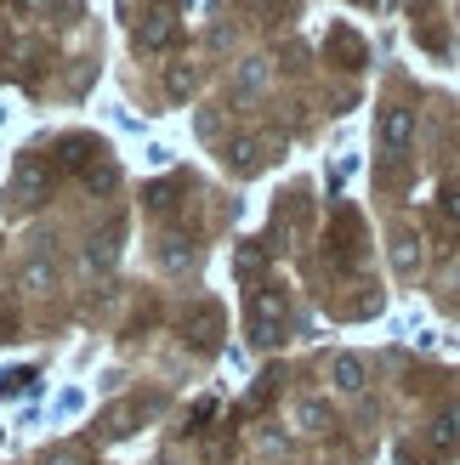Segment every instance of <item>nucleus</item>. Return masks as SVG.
<instances>
[{
    "label": "nucleus",
    "mask_w": 460,
    "mask_h": 465,
    "mask_svg": "<svg viewBox=\"0 0 460 465\" xmlns=\"http://www.w3.org/2000/svg\"><path fill=\"white\" fill-rule=\"evenodd\" d=\"M45 193H52V165L45 159H17V171L6 182L12 211H35V204H45Z\"/></svg>",
    "instance_id": "obj_1"
},
{
    "label": "nucleus",
    "mask_w": 460,
    "mask_h": 465,
    "mask_svg": "<svg viewBox=\"0 0 460 465\" xmlns=\"http://www.w3.org/2000/svg\"><path fill=\"white\" fill-rule=\"evenodd\" d=\"M279 335H285V301L273 290H256V295H250V341L273 346Z\"/></svg>",
    "instance_id": "obj_2"
},
{
    "label": "nucleus",
    "mask_w": 460,
    "mask_h": 465,
    "mask_svg": "<svg viewBox=\"0 0 460 465\" xmlns=\"http://www.w3.org/2000/svg\"><path fill=\"white\" fill-rule=\"evenodd\" d=\"M409 143H415V114H409V108H386L381 114V148L386 153H404Z\"/></svg>",
    "instance_id": "obj_3"
},
{
    "label": "nucleus",
    "mask_w": 460,
    "mask_h": 465,
    "mask_svg": "<svg viewBox=\"0 0 460 465\" xmlns=\"http://www.w3.org/2000/svg\"><path fill=\"white\" fill-rule=\"evenodd\" d=\"M154 262L165 267V272H188V267L199 262V244H194V239H182V232H171V239H159V244H154Z\"/></svg>",
    "instance_id": "obj_4"
},
{
    "label": "nucleus",
    "mask_w": 460,
    "mask_h": 465,
    "mask_svg": "<svg viewBox=\"0 0 460 465\" xmlns=\"http://www.w3.org/2000/svg\"><path fill=\"white\" fill-rule=\"evenodd\" d=\"M330 381H335V391H347V398H358V391L370 386V363H364V358H353V352H341V358H330Z\"/></svg>",
    "instance_id": "obj_5"
},
{
    "label": "nucleus",
    "mask_w": 460,
    "mask_h": 465,
    "mask_svg": "<svg viewBox=\"0 0 460 465\" xmlns=\"http://www.w3.org/2000/svg\"><path fill=\"white\" fill-rule=\"evenodd\" d=\"M426 443L438 449V454H455V449H460V403H449V409H438V414H432V426H426Z\"/></svg>",
    "instance_id": "obj_6"
},
{
    "label": "nucleus",
    "mask_w": 460,
    "mask_h": 465,
    "mask_svg": "<svg viewBox=\"0 0 460 465\" xmlns=\"http://www.w3.org/2000/svg\"><path fill=\"white\" fill-rule=\"evenodd\" d=\"M171 35H176V23H171L165 6H148L143 23H136V45H143V52H154V45H171Z\"/></svg>",
    "instance_id": "obj_7"
},
{
    "label": "nucleus",
    "mask_w": 460,
    "mask_h": 465,
    "mask_svg": "<svg viewBox=\"0 0 460 465\" xmlns=\"http://www.w3.org/2000/svg\"><path fill=\"white\" fill-rule=\"evenodd\" d=\"M114 255H120V244H114V232H97V239H85V267L91 272H108Z\"/></svg>",
    "instance_id": "obj_8"
},
{
    "label": "nucleus",
    "mask_w": 460,
    "mask_h": 465,
    "mask_svg": "<svg viewBox=\"0 0 460 465\" xmlns=\"http://www.w3.org/2000/svg\"><path fill=\"white\" fill-rule=\"evenodd\" d=\"M295 426H302V431H325L330 426V403L325 398H302V403H295Z\"/></svg>",
    "instance_id": "obj_9"
},
{
    "label": "nucleus",
    "mask_w": 460,
    "mask_h": 465,
    "mask_svg": "<svg viewBox=\"0 0 460 465\" xmlns=\"http://www.w3.org/2000/svg\"><path fill=\"white\" fill-rule=\"evenodd\" d=\"M23 284H29V290H52V284H57L52 262H23Z\"/></svg>",
    "instance_id": "obj_10"
},
{
    "label": "nucleus",
    "mask_w": 460,
    "mask_h": 465,
    "mask_svg": "<svg viewBox=\"0 0 460 465\" xmlns=\"http://www.w3.org/2000/svg\"><path fill=\"white\" fill-rule=\"evenodd\" d=\"M165 91H171V97H188V91H194V63H176L165 74Z\"/></svg>",
    "instance_id": "obj_11"
},
{
    "label": "nucleus",
    "mask_w": 460,
    "mask_h": 465,
    "mask_svg": "<svg viewBox=\"0 0 460 465\" xmlns=\"http://www.w3.org/2000/svg\"><path fill=\"white\" fill-rule=\"evenodd\" d=\"M57 165H63V171H80V165H85V143H68V148H57Z\"/></svg>",
    "instance_id": "obj_12"
},
{
    "label": "nucleus",
    "mask_w": 460,
    "mask_h": 465,
    "mask_svg": "<svg viewBox=\"0 0 460 465\" xmlns=\"http://www.w3.org/2000/svg\"><path fill=\"white\" fill-rule=\"evenodd\" d=\"M393 262H398L404 272H409V267H415V239H398V244H393Z\"/></svg>",
    "instance_id": "obj_13"
},
{
    "label": "nucleus",
    "mask_w": 460,
    "mask_h": 465,
    "mask_svg": "<svg viewBox=\"0 0 460 465\" xmlns=\"http://www.w3.org/2000/svg\"><path fill=\"white\" fill-rule=\"evenodd\" d=\"M438 211H444L449 222H460V188H444V199H438Z\"/></svg>",
    "instance_id": "obj_14"
},
{
    "label": "nucleus",
    "mask_w": 460,
    "mask_h": 465,
    "mask_svg": "<svg viewBox=\"0 0 460 465\" xmlns=\"http://www.w3.org/2000/svg\"><path fill=\"white\" fill-rule=\"evenodd\" d=\"M239 85H245V91H256V85H262V63H250V68H239Z\"/></svg>",
    "instance_id": "obj_15"
}]
</instances>
